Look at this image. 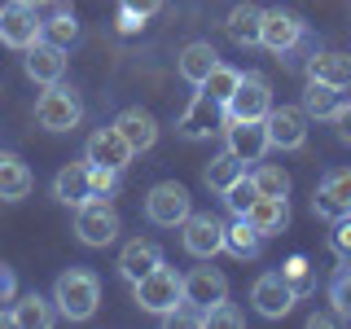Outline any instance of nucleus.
Returning a JSON list of instances; mask_svg holds the SVG:
<instances>
[{
    "instance_id": "obj_1",
    "label": "nucleus",
    "mask_w": 351,
    "mask_h": 329,
    "mask_svg": "<svg viewBox=\"0 0 351 329\" xmlns=\"http://www.w3.org/2000/svg\"><path fill=\"white\" fill-rule=\"evenodd\" d=\"M53 303H58L62 321H88L101 303V281L93 268H66L53 285Z\"/></svg>"
},
{
    "instance_id": "obj_2",
    "label": "nucleus",
    "mask_w": 351,
    "mask_h": 329,
    "mask_svg": "<svg viewBox=\"0 0 351 329\" xmlns=\"http://www.w3.org/2000/svg\"><path fill=\"white\" fill-rule=\"evenodd\" d=\"M132 299L149 316H171L176 307L184 303V277L176 268H167V263H158V268H149L141 281H132Z\"/></svg>"
},
{
    "instance_id": "obj_3",
    "label": "nucleus",
    "mask_w": 351,
    "mask_h": 329,
    "mask_svg": "<svg viewBox=\"0 0 351 329\" xmlns=\"http://www.w3.org/2000/svg\"><path fill=\"white\" fill-rule=\"evenodd\" d=\"M84 119V101L75 88H66L62 80L58 84H44L40 101H36V123L44 132H75Z\"/></svg>"
},
{
    "instance_id": "obj_4",
    "label": "nucleus",
    "mask_w": 351,
    "mask_h": 329,
    "mask_svg": "<svg viewBox=\"0 0 351 329\" xmlns=\"http://www.w3.org/2000/svg\"><path fill=\"white\" fill-rule=\"evenodd\" d=\"M119 211L110 206V197L101 193H93L88 202L75 206V233H80L84 246H110V241L119 237Z\"/></svg>"
},
{
    "instance_id": "obj_5",
    "label": "nucleus",
    "mask_w": 351,
    "mask_h": 329,
    "mask_svg": "<svg viewBox=\"0 0 351 329\" xmlns=\"http://www.w3.org/2000/svg\"><path fill=\"white\" fill-rule=\"evenodd\" d=\"M189 211H193V197H189L184 184H176V180L154 184L149 197H145V219L158 224V228H180Z\"/></svg>"
},
{
    "instance_id": "obj_6",
    "label": "nucleus",
    "mask_w": 351,
    "mask_h": 329,
    "mask_svg": "<svg viewBox=\"0 0 351 329\" xmlns=\"http://www.w3.org/2000/svg\"><path fill=\"white\" fill-rule=\"evenodd\" d=\"M224 123H228L224 101H215V97H206L202 88H197V97L184 106V114H180V123H176V132H180L184 141H206V136H215V132H224Z\"/></svg>"
},
{
    "instance_id": "obj_7",
    "label": "nucleus",
    "mask_w": 351,
    "mask_h": 329,
    "mask_svg": "<svg viewBox=\"0 0 351 329\" xmlns=\"http://www.w3.org/2000/svg\"><path fill=\"white\" fill-rule=\"evenodd\" d=\"M268 149H303L307 145V114L303 106H272L263 114Z\"/></svg>"
},
{
    "instance_id": "obj_8",
    "label": "nucleus",
    "mask_w": 351,
    "mask_h": 329,
    "mask_svg": "<svg viewBox=\"0 0 351 329\" xmlns=\"http://www.w3.org/2000/svg\"><path fill=\"white\" fill-rule=\"evenodd\" d=\"M250 303H255V312L263 321H281V316H290V307L299 303V294L285 281V272H263V277L250 285Z\"/></svg>"
},
{
    "instance_id": "obj_9",
    "label": "nucleus",
    "mask_w": 351,
    "mask_h": 329,
    "mask_svg": "<svg viewBox=\"0 0 351 329\" xmlns=\"http://www.w3.org/2000/svg\"><path fill=\"white\" fill-rule=\"evenodd\" d=\"M272 110V88L263 75H241L237 88L228 93V101H224V114L228 119H263Z\"/></svg>"
},
{
    "instance_id": "obj_10",
    "label": "nucleus",
    "mask_w": 351,
    "mask_h": 329,
    "mask_svg": "<svg viewBox=\"0 0 351 329\" xmlns=\"http://www.w3.org/2000/svg\"><path fill=\"white\" fill-rule=\"evenodd\" d=\"M312 211L321 215V219H347L351 215V167H338V171H329L321 184H316V193H312Z\"/></svg>"
},
{
    "instance_id": "obj_11",
    "label": "nucleus",
    "mask_w": 351,
    "mask_h": 329,
    "mask_svg": "<svg viewBox=\"0 0 351 329\" xmlns=\"http://www.w3.org/2000/svg\"><path fill=\"white\" fill-rule=\"evenodd\" d=\"M299 40H303L299 14H290V9H263V22H259V44L263 49L285 58L290 49H299Z\"/></svg>"
},
{
    "instance_id": "obj_12",
    "label": "nucleus",
    "mask_w": 351,
    "mask_h": 329,
    "mask_svg": "<svg viewBox=\"0 0 351 329\" xmlns=\"http://www.w3.org/2000/svg\"><path fill=\"white\" fill-rule=\"evenodd\" d=\"M180 237H184V250H189L193 259H215L219 250H224V224L206 211V215H184L180 224Z\"/></svg>"
},
{
    "instance_id": "obj_13",
    "label": "nucleus",
    "mask_w": 351,
    "mask_h": 329,
    "mask_svg": "<svg viewBox=\"0 0 351 329\" xmlns=\"http://www.w3.org/2000/svg\"><path fill=\"white\" fill-rule=\"evenodd\" d=\"M84 158L93 162V167H114V171H128L136 154H132V145H128L123 136H119V127L110 123V127H97L93 136H88Z\"/></svg>"
},
{
    "instance_id": "obj_14",
    "label": "nucleus",
    "mask_w": 351,
    "mask_h": 329,
    "mask_svg": "<svg viewBox=\"0 0 351 329\" xmlns=\"http://www.w3.org/2000/svg\"><path fill=\"white\" fill-rule=\"evenodd\" d=\"M44 36V22L31 5H5L0 9V44H9V49H31Z\"/></svg>"
},
{
    "instance_id": "obj_15",
    "label": "nucleus",
    "mask_w": 351,
    "mask_h": 329,
    "mask_svg": "<svg viewBox=\"0 0 351 329\" xmlns=\"http://www.w3.org/2000/svg\"><path fill=\"white\" fill-rule=\"evenodd\" d=\"M224 299H228V281H224L219 268H193L189 277H184V307H193L197 321H202L206 307H215Z\"/></svg>"
},
{
    "instance_id": "obj_16",
    "label": "nucleus",
    "mask_w": 351,
    "mask_h": 329,
    "mask_svg": "<svg viewBox=\"0 0 351 329\" xmlns=\"http://www.w3.org/2000/svg\"><path fill=\"white\" fill-rule=\"evenodd\" d=\"M228 136V154H237L241 162H259L268 154V132H263V119H228L224 123Z\"/></svg>"
},
{
    "instance_id": "obj_17",
    "label": "nucleus",
    "mask_w": 351,
    "mask_h": 329,
    "mask_svg": "<svg viewBox=\"0 0 351 329\" xmlns=\"http://www.w3.org/2000/svg\"><path fill=\"white\" fill-rule=\"evenodd\" d=\"M241 219H246V224L255 228L259 237H277V233H285V228H290V197H263V193H259Z\"/></svg>"
},
{
    "instance_id": "obj_18",
    "label": "nucleus",
    "mask_w": 351,
    "mask_h": 329,
    "mask_svg": "<svg viewBox=\"0 0 351 329\" xmlns=\"http://www.w3.org/2000/svg\"><path fill=\"white\" fill-rule=\"evenodd\" d=\"M22 53H27V62H22V66H27V75L36 84H58L62 75H66V49L49 44L44 36L31 44V49H22Z\"/></svg>"
},
{
    "instance_id": "obj_19",
    "label": "nucleus",
    "mask_w": 351,
    "mask_h": 329,
    "mask_svg": "<svg viewBox=\"0 0 351 329\" xmlns=\"http://www.w3.org/2000/svg\"><path fill=\"white\" fill-rule=\"evenodd\" d=\"M162 263V246L158 241H149V237H132L123 250H119V277H123L128 285L132 281H141L149 268H158Z\"/></svg>"
},
{
    "instance_id": "obj_20",
    "label": "nucleus",
    "mask_w": 351,
    "mask_h": 329,
    "mask_svg": "<svg viewBox=\"0 0 351 329\" xmlns=\"http://www.w3.org/2000/svg\"><path fill=\"white\" fill-rule=\"evenodd\" d=\"M114 127L132 145V154H145V149H154V141H158V119H154L149 110H141V106H128L123 114L114 119Z\"/></svg>"
},
{
    "instance_id": "obj_21",
    "label": "nucleus",
    "mask_w": 351,
    "mask_h": 329,
    "mask_svg": "<svg viewBox=\"0 0 351 329\" xmlns=\"http://www.w3.org/2000/svg\"><path fill=\"white\" fill-rule=\"evenodd\" d=\"M307 80L347 93L351 88V53H312L307 58Z\"/></svg>"
},
{
    "instance_id": "obj_22",
    "label": "nucleus",
    "mask_w": 351,
    "mask_h": 329,
    "mask_svg": "<svg viewBox=\"0 0 351 329\" xmlns=\"http://www.w3.org/2000/svg\"><path fill=\"white\" fill-rule=\"evenodd\" d=\"M31 189H36L31 167L18 158V154L0 149V202H18V197H27Z\"/></svg>"
},
{
    "instance_id": "obj_23",
    "label": "nucleus",
    "mask_w": 351,
    "mask_h": 329,
    "mask_svg": "<svg viewBox=\"0 0 351 329\" xmlns=\"http://www.w3.org/2000/svg\"><path fill=\"white\" fill-rule=\"evenodd\" d=\"M53 197L66 206H80L93 197V180H88V158L84 162H66L58 171V180H53Z\"/></svg>"
},
{
    "instance_id": "obj_24",
    "label": "nucleus",
    "mask_w": 351,
    "mask_h": 329,
    "mask_svg": "<svg viewBox=\"0 0 351 329\" xmlns=\"http://www.w3.org/2000/svg\"><path fill=\"white\" fill-rule=\"evenodd\" d=\"M9 325L18 329H49L53 325V299H44V294H22V299L9 303Z\"/></svg>"
},
{
    "instance_id": "obj_25",
    "label": "nucleus",
    "mask_w": 351,
    "mask_h": 329,
    "mask_svg": "<svg viewBox=\"0 0 351 329\" xmlns=\"http://www.w3.org/2000/svg\"><path fill=\"white\" fill-rule=\"evenodd\" d=\"M215 62H219V53L211 49V44H206V40H193V44H184V49H180V62H176V71H180L184 84L197 88L206 75H211Z\"/></svg>"
},
{
    "instance_id": "obj_26",
    "label": "nucleus",
    "mask_w": 351,
    "mask_h": 329,
    "mask_svg": "<svg viewBox=\"0 0 351 329\" xmlns=\"http://www.w3.org/2000/svg\"><path fill=\"white\" fill-rule=\"evenodd\" d=\"M259 22H263L259 5H237L233 14H228L224 31H228V40H233L237 49H250V44H259Z\"/></svg>"
},
{
    "instance_id": "obj_27",
    "label": "nucleus",
    "mask_w": 351,
    "mask_h": 329,
    "mask_svg": "<svg viewBox=\"0 0 351 329\" xmlns=\"http://www.w3.org/2000/svg\"><path fill=\"white\" fill-rule=\"evenodd\" d=\"M237 175H246V162L237 158V154H215L211 162H206V171H202V180H206V189H215V193H224L228 184L237 180Z\"/></svg>"
},
{
    "instance_id": "obj_28",
    "label": "nucleus",
    "mask_w": 351,
    "mask_h": 329,
    "mask_svg": "<svg viewBox=\"0 0 351 329\" xmlns=\"http://www.w3.org/2000/svg\"><path fill=\"white\" fill-rule=\"evenodd\" d=\"M334 110H338V88L307 80V88H303V114L307 119H329Z\"/></svg>"
},
{
    "instance_id": "obj_29",
    "label": "nucleus",
    "mask_w": 351,
    "mask_h": 329,
    "mask_svg": "<svg viewBox=\"0 0 351 329\" xmlns=\"http://www.w3.org/2000/svg\"><path fill=\"white\" fill-rule=\"evenodd\" d=\"M250 180H255V189L263 197H290V171L277 167V162H263L259 158V167L250 171Z\"/></svg>"
},
{
    "instance_id": "obj_30",
    "label": "nucleus",
    "mask_w": 351,
    "mask_h": 329,
    "mask_svg": "<svg viewBox=\"0 0 351 329\" xmlns=\"http://www.w3.org/2000/svg\"><path fill=\"white\" fill-rule=\"evenodd\" d=\"M259 246H263V237L246 224V219H237V224H228V228H224V250H233L237 259H255V255H259Z\"/></svg>"
},
{
    "instance_id": "obj_31",
    "label": "nucleus",
    "mask_w": 351,
    "mask_h": 329,
    "mask_svg": "<svg viewBox=\"0 0 351 329\" xmlns=\"http://www.w3.org/2000/svg\"><path fill=\"white\" fill-rule=\"evenodd\" d=\"M44 40L58 44V49H71V44L80 40V18H75L71 9H58V14L44 22Z\"/></svg>"
},
{
    "instance_id": "obj_32",
    "label": "nucleus",
    "mask_w": 351,
    "mask_h": 329,
    "mask_svg": "<svg viewBox=\"0 0 351 329\" xmlns=\"http://www.w3.org/2000/svg\"><path fill=\"white\" fill-rule=\"evenodd\" d=\"M237 80H241V71H233V66H224V62H215L211 75H206L197 88H202L206 97H215V101H228V93L237 88Z\"/></svg>"
},
{
    "instance_id": "obj_33",
    "label": "nucleus",
    "mask_w": 351,
    "mask_h": 329,
    "mask_svg": "<svg viewBox=\"0 0 351 329\" xmlns=\"http://www.w3.org/2000/svg\"><path fill=\"white\" fill-rule=\"evenodd\" d=\"M255 197H259V189H255V180H250V175H237V180L224 189V202H228V211H233L237 219L250 211V202H255Z\"/></svg>"
},
{
    "instance_id": "obj_34",
    "label": "nucleus",
    "mask_w": 351,
    "mask_h": 329,
    "mask_svg": "<svg viewBox=\"0 0 351 329\" xmlns=\"http://www.w3.org/2000/svg\"><path fill=\"white\" fill-rule=\"evenodd\" d=\"M329 307H334L338 321H351V268H343L329 281Z\"/></svg>"
},
{
    "instance_id": "obj_35",
    "label": "nucleus",
    "mask_w": 351,
    "mask_h": 329,
    "mask_svg": "<svg viewBox=\"0 0 351 329\" xmlns=\"http://www.w3.org/2000/svg\"><path fill=\"white\" fill-rule=\"evenodd\" d=\"M241 321H246V316H241L237 307H228V299H224V303H215V307H206V312H202V325H206V329H237Z\"/></svg>"
},
{
    "instance_id": "obj_36",
    "label": "nucleus",
    "mask_w": 351,
    "mask_h": 329,
    "mask_svg": "<svg viewBox=\"0 0 351 329\" xmlns=\"http://www.w3.org/2000/svg\"><path fill=\"white\" fill-rule=\"evenodd\" d=\"M119 175H123V171H114V167H93V162H88V180H93V193H101V197L114 193Z\"/></svg>"
},
{
    "instance_id": "obj_37",
    "label": "nucleus",
    "mask_w": 351,
    "mask_h": 329,
    "mask_svg": "<svg viewBox=\"0 0 351 329\" xmlns=\"http://www.w3.org/2000/svg\"><path fill=\"white\" fill-rule=\"evenodd\" d=\"M281 272H285V281L294 285V294H303L307 285H312V272H307V259H290V263H285Z\"/></svg>"
},
{
    "instance_id": "obj_38",
    "label": "nucleus",
    "mask_w": 351,
    "mask_h": 329,
    "mask_svg": "<svg viewBox=\"0 0 351 329\" xmlns=\"http://www.w3.org/2000/svg\"><path fill=\"white\" fill-rule=\"evenodd\" d=\"M329 123H334L338 141H343V145H351V101H338V110L329 114Z\"/></svg>"
},
{
    "instance_id": "obj_39",
    "label": "nucleus",
    "mask_w": 351,
    "mask_h": 329,
    "mask_svg": "<svg viewBox=\"0 0 351 329\" xmlns=\"http://www.w3.org/2000/svg\"><path fill=\"white\" fill-rule=\"evenodd\" d=\"M14 299H18V277H14V268H9V263H0V307L14 303Z\"/></svg>"
},
{
    "instance_id": "obj_40",
    "label": "nucleus",
    "mask_w": 351,
    "mask_h": 329,
    "mask_svg": "<svg viewBox=\"0 0 351 329\" xmlns=\"http://www.w3.org/2000/svg\"><path fill=\"white\" fill-rule=\"evenodd\" d=\"M329 241H334L338 255H351V215L347 219H334V237H329Z\"/></svg>"
},
{
    "instance_id": "obj_41",
    "label": "nucleus",
    "mask_w": 351,
    "mask_h": 329,
    "mask_svg": "<svg viewBox=\"0 0 351 329\" xmlns=\"http://www.w3.org/2000/svg\"><path fill=\"white\" fill-rule=\"evenodd\" d=\"M123 9H128V14H136L141 22H145V18H154V14L162 9V0H123Z\"/></svg>"
},
{
    "instance_id": "obj_42",
    "label": "nucleus",
    "mask_w": 351,
    "mask_h": 329,
    "mask_svg": "<svg viewBox=\"0 0 351 329\" xmlns=\"http://www.w3.org/2000/svg\"><path fill=\"white\" fill-rule=\"evenodd\" d=\"M136 27H141V18L128 14V9H119V31H136Z\"/></svg>"
},
{
    "instance_id": "obj_43",
    "label": "nucleus",
    "mask_w": 351,
    "mask_h": 329,
    "mask_svg": "<svg viewBox=\"0 0 351 329\" xmlns=\"http://www.w3.org/2000/svg\"><path fill=\"white\" fill-rule=\"evenodd\" d=\"M338 316H325V312H312L307 316V329H325V325H334Z\"/></svg>"
},
{
    "instance_id": "obj_44",
    "label": "nucleus",
    "mask_w": 351,
    "mask_h": 329,
    "mask_svg": "<svg viewBox=\"0 0 351 329\" xmlns=\"http://www.w3.org/2000/svg\"><path fill=\"white\" fill-rule=\"evenodd\" d=\"M18 5H31V9H40V5H53V0H18Z\"/></svg>"
},
{
    "instance_id": "obj_45",
    "label": "nucleus",
    "mask_w": 351,
    "mask_h": 329,
    "mask_svg": "<svg viewBox=\"0 0 351 329\" xmlns=\"http://www.w3.org/2000/svg\"><path fill=\"white\" fill-rule=\"evenodd\" d=\"M0 325H9V312H5V307H0Z\"/></svg>"
}]
</instances>
